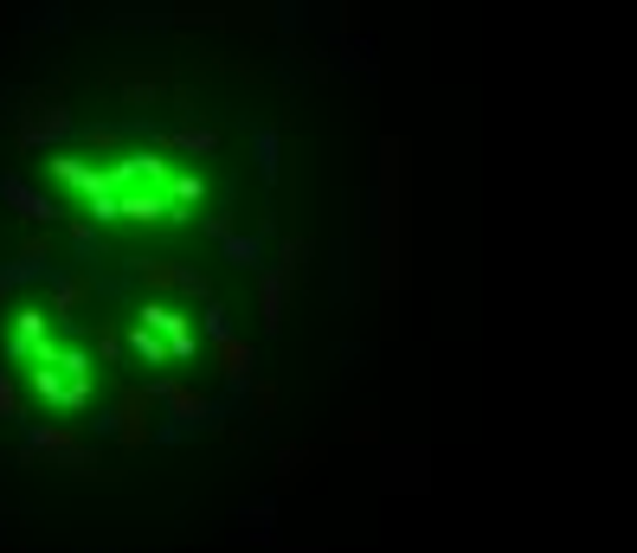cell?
I'll return each mask as SVG.
<instances>
[{"label":"cell","instance_id":"obj_1","mask_svg":"<svg viewBox=\"0 0 637 553\" xmlns=\"http://www.w3.org/2000/svg\"><path fill=\"white\" fill-rule=\"evenodd\" d=\"M46 335V309H20V322H13V354H33Z\"/></svg>","mask_w":637,"mask_h":553},{"label":"cell","instance_id":"obj_2","mask_svg":"<svg viewBox=\"0 0 637 553\" xmlns=\"http://www.w3.org/2000/svg\"><path fill=\"white\" fill-rule=\"evenodd\" d=\"M117 219H168V200H155V194L142 200V194H130V200L117 207Z\"/></svg>","mask_w":637,"mask_h":553},{"label":"cell","instance_id":"obj_3","mask_svg":"<svg viewBox=\"0 0 637 553\" xmlns=\"http://www.w3.org/2000/svg\"><path fill=\"white\" fill-rule=\"evenodd\" d=\"M168 406H174V413H207V400H200V393H187V386H168Z\"/></svg>","mask_w":637,"mask_h":553},{"label":"cell","instance_id":"obj_4","mask_svg":"<svg viewBox=\"0 0 637 553\" xmlns=\"http://www.w3.org/2000/svg\"><path fill=\"white\" fill-rule=\"evenodd\" d=\"M33 444H39V451H71V431H59V425H39V431H33Z\"/></svg>","mask_w":637,"mask_h":553},{"label":"cell","instance_id":"obj_5","mask_svg":"<svg viewBox=\"0 0 637 553\" xmlns=\"http://www.w3.org/2000/svg\"><path fill=\"white\" fill-rule=\"evenodd\" d=\"M168 194H174V207H194V200H200V194H207V187H200V181H174V187H168Z\"/></svg>","mask_w":637,"mask_h":553},{"label":"cell","instance_id":"obj_6","mask_svg":"<svg viewBox=\"0 0 637 553\" xmlns=\"http://www.w3.org/2000/svg\"><path fill=\"white\" fill-rule=\"evenodd\" d=\"M0 418H13V386H7V373H0Z\"/></svg>","mask_w":637,"mask_h":553}]
</instances>
